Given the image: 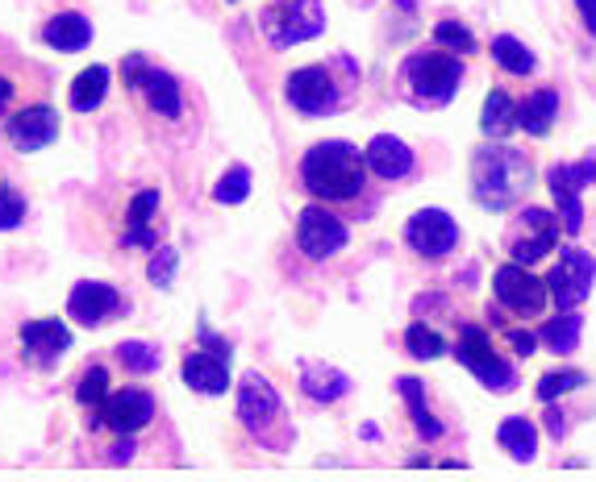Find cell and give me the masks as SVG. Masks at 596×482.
<instances>
[{
  "instance_id": "obj_1",
  "label": "cell",
  "mask_w": 596,
  "mask_h": 482,
  "mask_svg": "<svg viewBox=\"0 0 596 482\" xmlns=\"http://www.w3.org/2000/svg\"><path fill=\"white\" fill-rule=\"evenodd\" d=\"M363 180H367V159L351 141H317L301 159V184L326 205L355 200L363 191Z\"/></svg>"
},
{
  "instance_id": "obj_2",
  "label": "cell",
  "mask_w": 596,
  "mask_h": 482,
  "mask_svg": "<svg viewBox=\"0 0 596 482\" xmlns=\"http://www.w3.org/2000/svg\"><path fill=\"white\" fill-rule=\"evenodd\" d=\"M534 184V171L513 146H479L472 159V196L488 212H509Z\"/></svg>"
},
{
  "instance_id": "obj_3",
  "label": "cell",
  "mask_w": 596,
  "mask_h": 482,
  "mask_svg": "<svg viewBox=\"0 0 596 482\" xmlns=\"http://www.w3.org/2000/svg\"><path fill=\"white\" fill-rule=\"evenodd\" d=\"M259 25L271 47L288 50L326 29V9H321V0H271L259 13Z\"/></svg>"
},
{
  "instance_id": "obj_4",
  "label": "cell",
  "mask_w": 596,
  "mask_h": 482,
  "mask_svg": "<svg viewBox=\"0 0 596 482\" xmlns=\"http://www.w3.org/2000/svg\"><path fill=\"white\" fill-rule=\"evenodd\" d=\"M405 79L417 100L442 104V100H451L459 92L463 63H459V54H451V50H417V54L405 59Z\"/></svg>"
},
{
  "instance_id": "obj_5",
  "label": "cell",
  "mask_w": 596,
  "mask_h": 482,
  "mask_svg": "<svg viewBox=\"0 0 596 482\" xmlns=\"http://www.w3.org/2000/svg\"><path fill=\"white\" fill-rule=\"evenodd\" d=\"M454 358L472 370V374H476V383H484L488 391H513L518 387V374H513V367H509L501 354L492 349V342L484 337V329H472V324H467V329L459 333Z\"/></svg>"
},
{
  "instance_id": "obj_6",
  "label": "cell",
  "mask_w": 596,
  "mask_h": 482,
  "mask_svg": "<svg viewBox=\"0 0 596 482\" xmlns=\"http://www.w3.org/2000/svg\"><path fill=\"white\" fill-rule=\"evenodd\" d=\"M555 246H559V221L547 208H525L522 217L513 221V230H509V258L522 262V267L543 262Z\"/></svg>"
},
{
  "instance_id": "obj_7",
  "label": "cell",
  "mask_w": 596,
  "mask_h": 482,
  "mask_svg": "<svg viewBox=\"0 0 596 482\" xmlns=\"http://www.w3.org/2000/svg\"><path fill=\"white\" fill-rule=\"evenodd\" d=\"M492 292H497V299H501L509 312H518V317H538L543 304L550 299L547 279L530 275V267H522V262H504V267H497Z\"/></svg>"
},
{
  "instance_id": "obj_8",
  "label": "cell",
  "mask_w": 596,
  "mask_h": 482,
  "mask_svg": "<svg viewBox=\"0 0 596 482\" xmlns=\"http://www.w3.org/2000/svg\"><path fill=\"white\" fill-rule=\"evenodd\" d=\"M596 180V159H584L568 166V162H559V166H550L547 171V187L550 196H555V205H559V217H563V230L568 233H580L584 225V205H580V191Z\"/></svg>"
},
{
  "instance_id": "obj_9",
  "label": "cell",
  "mask_w": 596,
  "mask_h": 482,
  "mask_svg": "<svg viewBox=\"0 0 596 482\" xmlns=\"http://www.w3.org/2000/svg\"><path fill=\"white\" fill-rule=\"evenodd\" d=\"M593 279H596V258L584 250H563L559 262L550 267L547 275V287H550V299L559 308H580L588 292H593Z\"/></svg>"
},
{
  "instance_id": "obj_10",
  "label": "cell",
  "mask_w": 596,
  "mask_h": 482,
  "mask_svg": "<svg viewBox=\"0 0 596 482\" xmlns=\"http://www.w3.org/2000/svg\"><path fill=\"white\" fill-rule=\"evenodd\" d=\"M280 416H284L280 391L271 387L259 370L242 374V383H239V420H242V429H246V433H255V436H267V429H271Z\"/></svg>"
},
{
  "instance_id": "obj_11",
  "label": "cell",
  "mask_w": 596,
  "mask_h": 482,
  "mask_svg": "<svg viewBox=\"0 0 596 482\" xmlns=\"http://www.w3.org/2000/svg\"><path fill=\"white\" fill-rule=\"evenodd\" d=\"M288 104L305 116H326L338 109V84L326 67H301L288 75L284 84Z\"/></svg>"
},
{
  "instance_id": "obj_12",
  "label": "cell",
  "mask_w": 596,
  "mask_h": 482,
  "mask_svg": "<svg viewBox=\"0 0 596 482\" xmlns=\"http://www.w3.org/2000/svg\"><path fill=\"white\" fill-rule=\"evenodd\" d=\"M346 225L338 221L330 208H317L309 205L301 217H296V246H301V254L305 258H313V262H321V258H330V254H338L342 246H346Z\"/></svg>"
},
{
  "instance_id": "obj_13",
  "label": "cell",
  "mask_w": 596,
  "mask_h": 482,
  "mask_svg": "<svg viewBox=\"0 0 596 482\" xmlns=\"http://www.w3.org/2000/svg\"><path fill=\"white\" fill-rule=\"evenodd\" d=\"M405 242L409 250L422 254V258H442V254H451L459 246V225L442 208H422V212L409 217Z\"/></svg>"
},
{
  "instance_id": "obj_14",
  "label": "cell",
  "mask_w": 596,
  "mask_h": 482,
  "mask_svg": "<svg viewBox=\"0 0 596 482\" xmlns=\"http://www.w3.org/2000/svg\"><path fill=\"white\" fill-rule=\"evenodd\" d=\"M118 312H121L118 287H109V283H96V279L75 283L72 296H68V317H72L75 324H84V329H96V324L113 321Z\"/></svg>"
},
{
  "instance_id": "obj_15",
  "label": "cell",
  "mask_w": 596,
  "mask_h": 482,
  "mask_svg": "<svg viewBox=\"0 0 596 482\" xmlns=\"http://www.w3.org/2000/svg\"><path fill=\"white\" fill-rule=\"evenodd\" d=\"M96 416H100V424H109L113 433L130 436V433H138V429L150 424V416H155V399L138 387L113 391V395L96 408Z\"/></svg>"
},
{
  "instance_id": "obj_16",
  "label": "cell",
  "mask_w": 596,
  "mask_h": 482,
  "mask_svg": "<svg viewBox=\"0 0 596 482\" xmlns=\"http://www.w3.org/2000/svg\"><path fill=\"white\" fill-rule=\"evenodd\" d=\"M4 134L17 150H42L59 138V113L50 104H29V109H17V113L4 121Z\"/></svg>"
},
{
  "instance_id": "obj_17",
  "label": "cell",
  "mask_w": 596,
  "mask_h": 482,
  "mask_svg": "<svg viewBox=\"0 0 596 482\" xmlns=\"http://www.w3.org/2000/svg\"><path fill=\"white\" fill-rule=\"evenodd\" d=\"M17 337H22L25 358L38 362V367H50L54 358H63V354L72 349V329L63 321H50V317H42V321H25Z\"/></svg>"
},
{
  "instance_id": "obj_18",
  "label": "cell",
  "mask_w": 596,
  "mask_h": 482,
  "mask_svg": "<svg viewBox=\"0 0 596 482\" xmlns=\"http://www.w3.org/2000/svg\"><path fill=\"white\" fill-rule=\"evenodd\" d=\"M363 159H367V171H376L380 180H401V175L413 171V150L401 138H392V134H376L367 141Z\"/></svg>"
},
{
  "instance_id": "obj_19",
  "label": "cell",
  "mask_w": 596,
  "mask_h": 482,
  "mask_svg": "<svg viewBox=\"0 0 596 482\" xmlns=\"http://www.w3.org/2000/svg\"><path fill=\"white\" fill-rule=\"evenodd\" d=\"M230 358H221L214 349H205V354H188L184 358V383L192 391H200V395H226L230 387V367H226Z\"/></svg>"
},
{
  "instance_id": "obj_20",
  "label": "cell",
  "mask_w": 596,
  "mask_h": 482,
  "mask_svg": "<svg viewBox=\"0 0 596 482\" xmlns=\"http://www.w3.org/2000/svg\"><path fill=\"white\" fill-rule=\"evenodd\" d=\"M42 42H47L50 50H63V54L84 50L93 42V22H88L84 13H54V17L42 25Z\"/></svg>"
},
{
  "instance_id": "obj_21",
  "label": "cell",
  "mask_w": 596,
  "mask_h": 482,
  "mask_svg": "<svg viewBox=\"0 0 596 482\" xmlns=\"http://www.w3.org/2000/svg\"><path fill=\"white\" fill-rule=\"evenodd\" d=\"M301 391L313 404H335L351 391V379L342 370L326 367V362H301Z\"/></svg>"
},
{
  "instance_id": "obj_22",
  "label": "cell",
  "mask_w": 596,
  "mask_h": 482,
  "mask_svg": "<svg viewBox=\"0 0 596 482\" xmlns=\"http://www.w3.org/2000/svg\"><path fill=\"white\" fill-rule=\"evenodd\" d=\"M555 116H559V92H555V88H538V92H530L522 104H518V121H522L525 134H534V138L550 134Z\"/></svg>"
},
{
  "instance_id": "obj_23",
  "label": "cell",
  "mask_w": 596,
  "mask_h": 482,
  "mask_svg": "<svg viewBox=\"0 0 596 482\" xmlns=\"http://www.w3.org/2000/svg\"><path fill=\"white\" fill-rule=\"evenodd\" d=\"M143 92H146V104L155 109L159 116H168V121H175V116L184 113V96H180V84H175V75H168V71H146L143 79Z\"/></svg>"
},
{
  "instance_id": "obj_24",
  "label": "cell",
  "mask_w": 596,
  "mask_h": 482,
  "mask_svg": "<svg viewBox=\"0 0 596 482\" xmlns=\"http://www.w3.org/2000/svg\"><path fill=\"white\" fill-rule=\"evenodd\" d=\"M105 92H109V67L93 63V67H84L80 75H75V84H72V92H68V100H72L75 113H93V109H100Z\"/></svg>"
},
{
  "instance_id": "obj_25",
  "label": "cell",
  "mask_w": 596,
  "mask_h": 482,
  "mask_svg": "<svg viewBox=\"0 0 596 482\" xmlns=\"http://www.w3.org/2000/svg\"><path fill=\"white\" fill-rule=\"evenodd\" d=\"M518 100H509V92H492L484 100V116H479V129L484 138H509L518 129Z\"/></svg>"
},
{
  "instance_id": "obj_26",
  "label": "cell",
  "mask_w": 596,
  "mask_h": 482,
  "mask_svg": "<svg viewBox=\"0 0 596 482\" xmlns=\"http://www.w3.org/2000/svg\"><path fill=\"white\" fill-rule=\"evenodd\" d=\"M497 441H501V449L513 461H534V449H538V429H534L530 420H522V416H509L501 429H497Z\"/></svg>"
},
{
  "instance_id": "obj_27",
  "label": "cell",
  "mask_w": 596,
  "mask_h": 482,
  "mask_svg": "<svg viewBox=\"0 0 596 482\" xmlns=\"http://www.w3.org/2000/svg\"><path fill=\"white\" fill-rule=\"evenodd\" d=\"M580 329H584V321L575 317V308H559V317H550V321L543 324L538 342L547 345L550 354H572L575 342H580Z\"/></svg>"
},
{
  "instance_id": "obj_28",
  "label": "cell",
  "mask_w": 596,
  "mask_h": 482,
  "mask_svg": "<svg viewBox=\"0 0 596 482\" xmlns=\"http://www.w3.org/2000/svg\"><path fill=\"white\" fill-rule=\"evenodd\" d=\"M397 387H401V395H405L409 416H413V424H417V436H422V441H438V436H442V420H434V416H429L422 379H401Z\"/></svg>"
},
{
  "instance_id": "obj_29",
  "label": "cell",
  "mask_w": 596,
  "mask_h": 482,
  "mask_svg": "<svg viewBox=\"0 0 596 482\" xmlns=\"http://www.w3.org/2000/svg\"><path fill=\"white\" fill-rule=\"evenodd\" d=\"M492 59H497L509 75H530V71L538 67V63H534V50H525V42L509 38V34H501V38L492 42Z\"/></svg>"
},
{
  "instance_id": "obj_30",
  "label": "cell",
  "mask_w": 596,
  "mask_h": 482,
  "mask_svg": "<svg viewBox=\"0 0 596 482\" xmlns=\"http://www.w3.org/2000/svg\"><path fill=\"white\" fill-rule=\"evenodd\" d=\"M118 362L130 370V374H155L163 358H159V349H155L150 342H121L118 345Z\"/></svg>"
},
{
  "instance_id": "obj_31",
  "label": "cell",
  "mask_w": 596,
  "mask_h": 482,
  "mask_svg": "<svg viewBox=\"0 0 596 482\" xmlns=\"http://www.w3.org/2000/svg\"><path fill=\"white\" fill-rule=\"evenodd\" d=\"M251 196V166H230L221 180H217V187H214V200L217 205H242Z\"/></svg>"
},
{
  "instance_id": "obj_32",
  "label": "cell",
  "mask_w": 596,
  "mask_h": 482,
  "mask_svg": "<svg viewBox=\"0 0 596 482\" xmlns=\"http://www.w3.org/2000/svg\"><path fill=\"white\" fill-rule=\"evenodd\" d=\"M405 345H409V354H413V358H422V362L438 358V354L447 349L442 333H434V329H429V324H422V321H413L405 329Z\"/></svg>"
},
{
  "instance_id": "obj_33",
  "label": "cell",
  "mask_w": 596,
  "mask_h": 482,
  "mask_svg": "<svg viewBox=\"0 0 596 482\" xmlns=\"http://www.w3.org/2000/svg\"><path fill=\"white\" fill-rule=\"evenodd\" d=\"M75 399L84 408H100L109 399V370L105 367H88L80 374V387H75Z\"/></svg>"
},
{
  "instance_id": "obj_34",
  "label": "cell",
  "mask_w": 596,
  "mask_h": 482,
  "mask_svg": "<svg viewBox=\"0 0 596 482\" xmlns=\"http://www.w3.org/2000/svg\"><path fill=\"white\" fill-rule=\"evenodd\" d=\"M434 42L442 50H451V54H467V50H476V38H472V29L459 22H438L434 25Z\"/></svg>"
},
{
  "instance_id": "obj_35",
  "label": "cell",
  "mask_w": 596,
  "mask_h": 482,
  "mask_svg": "<svg viewBox=\"0 0 596 482\" xmlns=\"http://www.w3.org/2000/svg\"><path fill=\"white\" fill-rule=\"evenodd\" d=\"M584 387V374L580 370H550L538 379V399L550 404V399H559V395H568V391Z\"/></svg>"
},
{
  "instance_id": "obj_36",
  "label": "cell",
  "mask_w": 596,
  "mask_h": 482,
  "mask_svg": "<svg viewBox=\"0 0 596 482\" xmlns=\"http://www.w3.org/2000/svg\"><path fill=\"white\" fill-rule=\"evenodd\" d=\"M25 221V196L13 184H0V230H17Z\"/></svg>"
},
{
  "instance_id": "obj_37",
  "label": "cell",
  "mask_w": 596,
  "mask_h": 482,
  "mask_svg": "<svg viewBox=\"0 0 596 482\" xmlns=\"http://www.w3.org/2000/svg\"><path fill=\"white\" fill-rule=\"evenodd\" d=\"M155 208H159V191H155V187L138 191V196L130 200V212H125L130 230H150V217H155Z\"/></svg>"
},
{
  "instance_id": "obj_38",
  "label": "cell",
  "mask_w": 596,
  "mask_h": 482,
  "mask_svg": "<svg viewBox=\"0 0 596 482\" xmlns=\"http://www.w3.org/2000/svg\"><path fill=\"white\" fill-rule=\"evenodd\" d=\"M175 250H168V246H155V258H150V267H146V275H150V283L155 287H171V279H175Z\"/></svg>"
},
{
  "instance_id": "obj_39",
  "label": "cell",
  "mask_w": 596,
  "mask_h": 482,
  "mask_svg": "<svg viewBox=\"0 0 596 482\" xmlns=\"http://www.w3.org/2000/svg\"><path fill=\"white\" fill-rule=\"evenodd\" d=\"M146 71H150V63H146L143 54H125V59H121V79H125L130 88H143Z\"/></svg>"
},
{
  "instance_id": "obj_40",
  "label": "cell",
  "mask_w": 596,
  "mask_h": 482,
  "mask_svg": "<svg viewBox=\"0 0 596 482\" xmlns=\"http://www.w3.org/2000/svg\"><path fill=\"white\" fill-rule=\"evenodd\" d=\"M509 345H513L522 358H530V354H534V345H538V337H534V333H525V329H509Z\"/></svg>"
},
{
  "instance_id": "obj_41",
  "label": "cell",
  "mask_w": 596,
  "mask_h": 482,
  "mask_svg": "<svg viewBox=\"0 0 596 482\" xmlns=\"http://www.w3.org/2000/svg\"><path fill=\"white\" fill-rule=\"evenodd\" d=\"M543 420H547V433L555 436V441L568 433V420H563V412H559V408H547V412H543Z\"/></svg>"
},
{
  "instance_id": "obj_42",
  "label": "cell",
  "mask_w": 596,
  "mask_h": 482,
  "mask_svg": "<svg viewBox=\"0 0 596 482\" xmlns=\"http://www.w3.org/2000/svg\"><path fill=\"white\" fill-rule=\"evenodd\" d=\"M575 9H580L584 25H588V34L596 38V0H575Z\"/></svg>"
},
{
  "instance_id": "obj_43",
  "label": "cell",
  "mask_w": 596,
  "mask_h": 482,
  "mask_svg": "<svg viewBox=\"0 0 596 482\" xmlns=\"http://www.w3.org/2000/svg\"><path fill=\"white\" fill-rule=\"evenodd\" d=\"M200 342L209 345V349H214V354H221V358H230V345L221 342V337H214V333H209V329H205V324H200Z\"/></svg>"
},
{
  "instance_id": "obj_44",
  "label": "cell",
  "mask_w": 596,
  "mask_h": 482,
  "mask_svg": "<svg viewBox=\"0 0 596 482\" xmlns=\"http://www.w3.org/2000/svg\"><path fill=\"white\" fill-rule=\"evenodd\" d=\"M9 100H13V84H9V79H4V75H0V113H4V109H9Z\"/></svg>"
},
{
  "instance_id": "obj_45",
  "label": "cell",
  "mask_w": 596,
  "mask_h": 482,
  "mask_svg": "<svg viewBox=\"0 0 596 482\" xmlns=\"http://www.w3.org/2000/svg\"><path fill=\"white\" fill-rule=\"evenodd\" d=\"M113 458H118V461H130V458H134V441H130V436L121 441V445H118V454H113Z\"/></svg>"
},
{
  "instance_id": "obj_46",
  "label": "cell",
  "mask_w": 596,
  "mask_h": 482,
  "mask_svg": "<svg viewBox=\"0 0 596 482\" xmlns=\"http://www.w3.org/2000/svg\"><path fill=\"white\" fill-rule=\"evenodd\" d=\"M230 4H239V0H230Z\"/></svg>"
}]
</instances>
